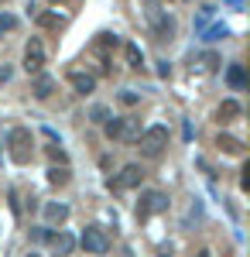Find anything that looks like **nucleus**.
Segmentation results:
<instances>
[{"mask_svg":"<svg viewBox=\"0 0 250 257\" xmlns=\"http://www.w3.org/2000/svg\"><path fill=\"white\" fill-rule=\"evenodd\" d=\"M226 82H230L233 89H247V72H243L240 62H233L230 69H226Z\"/></svg>","mask_w":250,"mask_h":257,"instance_id":"4468645a","label":"nucleus"},{"mask_svg":"<svg viewBox=\"0 0 250 257\" xmlns=\"http://www.w3.org/2000/svg\"><path fill=\"white\" fill-rule=\"evenodd\" d=\"M45 219H48V226H62L69 219V206L65 202H45Z\"/></svg>","mask_w":250,"mask_h":257,"instance_id":"9d476101","label":"nucleus"},{"mask_svg":"<svg viewBox=\"0 0 250 257\" xmlns=\"http://www.w3.org/2000/svg\"><path fill=\"white\" fill-rule=\"evenodd\" d=\"M240 189H250V165H243V172H240Z\"/></svg>","mask_w":250,"mask_h":257,"instance_id":"393cba45","label":"nucleus"},{"mask_svg":"<svg viewBox=\"0 0 250 257\" xmlns=\"http://www.w3.org/2000/svg\"><path fill=\"white\" fill-rule=\"evenodd\" d=\"M7 79H11V69L4 65V69H0V82H7Z\"/></svg>","mask_w":250,"mask_h":257,"instance_id":"a878e982","label":"nucleus"},{"mask_svg":"<svg viewBox=\"0 0 250 257\" xmlns=\"http://www.w3.org/2000/svg\"><path fill=\"white\" fill-rule=\"evenodd\" d=\"M137 99H141V96H137L134 89H123V93H120V103H123V106H134Z\"/></svg>","mask_w":250,"mask_h":257,"instance_id":"b1692460","label":"nucleus"},{"mask_svg":"<svg viewBox=\"0 0 250 257\" xmlns=\"http://www.w3.org/2000/svg\"><path fill=\"white\" fill-rule=\"evenodd\" d=\"M48 155H52V161H58V165H69V155H65L58 144H52V148H48Z\"/></svg>","mask_w":250,"mask_h":257,"instance_id":"5701e85b","label":"nucleus"},{"mask_svg":"<svg viewBox=\"0 0 250 257\" xmlns=\"http://www.w3.org/2000/svg\"><path fill=\"white\" fill-rule=\"evenodd\" d=\"M123 127H127V117H110L106 123H103L106 138H123Z\"/></svg>","mask_w":250,"mask_h":257,"instance_id":"f3484780","label":"nucleus"},{"mask_svg":"<svg viewBox=\"0 0 250 257\" xmlns=\"http://www.w3.org/2000/svg\"><path fill=\"white\" fill-rule=\"evenodd\" d=\"M31 93H35V96L38 99H48L52 96V93H55V79H52V76H35V82H31Z\"/></svg>","mask_w":250,"mask_h":257,"instance_id":"9b49d317","label":"nucleus"},{"mask_svg":"<svg viewBox=\"0 0 250 257\" xmlns=\"http://www.w3.org/2000/svg\"><path fill=\"white\" fill-rule=\"evenodd\" d=\"M148 24H151L154 41H172L175 38V21L158 0H148Z\"/></svg>","mask_w":250,"mask_h":257,"instance_id":"f257e3e1","label":"nucleus"},{"mask_svg":"<svg viewBox=\"0 0 250 257\" xmlns=\"http://www.w3.org/2000/svg\"><path fill=\"white\" fill-rule=\"evenodd\" d=\"M137 148H141V155H144V158H158V155L168 148V127H165V123L148 127L144 134H137Z\"/></svg>","mask_w":250,"mask_h":257,"instance_id":"f03ea898","label":"nucleus"},{"mask_svg":"<svg viewBox=\"0 0 250 257\" xmlns=\"http://www.w3.org/2000/svg\"><path fill=\"white\" fill-rule=\"evenodd\" d=\"M195 257H212V254H209V250H199V254H195Z\"/></svg>","mask_w":250,"mask_h":257,"instance_id":"bb28decb","label":"nucleus"},{"mask_svg":"<svg viewBox=\"0 0 250 257\" xmlns=\"http://www.w3.org/2000/svg\"><path fill=\"white\" fill-rule=\"evenodd\" d=\"M69 86L76 89L79 96H89V93L96 89V79H93L89 72H69Z\"/></svg>","mask_w":250,"mask_h":257,"instance_id":"1a4fd4ad","label":"nucleus"},{"mask_svg":"<svg viewBox=\"0 0 250 257\" xmlns=\"http://www.w3.org/2000/svg\"><path fill=\"white\" fill-rule=\"evenodd\" d=\"M14 28H18V18L14 14H0V35L4 31H14Z\"/></svg>","mask_w":250,"mask_h":257,"instance_id":"412c9836","label":"nucleus"},{"mask_svg":"<svg viewBox=\"0 0 250 257\" xmlns=\"http://www.w3.org/2000/svg\"><path fill=\"white\" fill-rule=\"evenodd\" d=\"M230 31L223 28V24H216V28H206V41H216V38H226Z\"/></svg>","mask_w":250,"mask_h":257,"instance_id":"4be33fe9","label":"nucleus"},{"mask_svg":"<svg viewBox=\"0 0 250 257\" xmlns=\"http://www.w3.org/2000/svg\"><path fill=\"white\" fill-rule=\"evenodd\" d=\"M31 257H38V254H31Z\"/></svg>","mask_w":250,"mask_h":257,"instance_id":"cd10ccee","label":"nucleus"},{"mask_svg":"<svg viewBox=\"0 0 250 257\" xmlns=\"http://www.w3.org/2000/svg\"><path fill=\"white\" fill-rule=\"evenodd\" d=\"M195 69H199V72H216V69H219V55H216V52H202V55L195 59Z\"/></svg>","mask_w":250,"mask_h":257,"instance_id":"dca6fc26","label":"nucleus"},{"mask_svg":"<svg viewBox=\"0 0 250 257\" xmlns=\"http://www.w3.org/2000/svg\"><path fill=\"white\" fill-rule=\"evenodd\" d=\"M165 257H168V254H165Z\"/></svg>","mask_w":250,"mask_h":257,"instance_id":"c756f323","label":"nucleus"},{"mask_svg":"<svg viewBox=\"0 0 250 257\" xmlns=\"http://www.w3.org/2000/svg\"><path fill=\"white\" fill-rule=\"evenodd\" d=\"M48 247H52V254H58V257H69L72 250H76V237L72 233H65V230H58V233H48Z\"/></svg>","mask_w":250,"mask_h":257,"instance_id":"6e6552de","label":"nucleus"},{"mask_svg":"<svg viewBox=\"0 0 250 257\" xmlns=\"http://www.w3.org/2000/svg\"><path fill=\"white\" fill-rule=\"evenodd\" d=\"M240 113H243V106H240L236 99H223L219 110H216V117H219V120H236Z\"/></svg>","mask_w":250,"mask_h":257,"instance_id":"2eb2a0df","label":"nucleus"},{"mask_svg":"<svg viewBox=\"0 0 250 257\" xmlns=\"http://www.w3.org/2000/svg\"><path fill=\"white\" fill-rule=\"evenodd\" d=\"M141 178H144V168H141V165H123V168H120V175L110 178V189H113V192L137 189V185H141Z\"/></svg>","mask_w":250,"mask_h":257,"instance_id":"0eeeda50","label":"nucleus"},{"mask_svg":"<svg viewBox=\"0 0 250 257\" xmlns=\"http://www.w3.org/2000/svg\"><path fill=\"white\" fill-rule=\"evenodd\" d=\"M216 148H219L223 155H243V141H236L233 134H219V138H216Z\"/></svg>","mask_w":250,"mask_h":257,"instance_id":"f8f14e48","label":"nucleus"},{"mask_svg":"<svg viewBox=\"0 0 250 257\" xmlns=\"http://www.w3.org/2000/svg\"><path fill=\"white\" fill-rule=\"evenodd\" d=\"M7 148H11V158L18 161V165H28L31 155H35V138H31V131H28V127H14V131L7 134Z\"/></svg>","mask_w":250,"mask_h":257,"instance_id":"7ed1b4c3","label":"nucleus"},{"mask_svg":"<svg viewBox=\"0 0 250 257\" xmlns=\"http://www.w3.org/2000/svg\"><path fill=\"white\" fill-rule=\"evenodd\" d=\"M0 4H4V0H0Z\"/></svg>","mask_w":250,"mask_h":257,"instance_id":"c85d7f7f","label":"nucleus"},{"mask_svg":"<svg viewBox=\"0 0 250 257\" xmlns=\"http://www.w3.org/2000/svg\"><path fill=\"white\" fill-rule=\"evenodd\" d=\"M69 178H72L69 165H52V168H48V185H55V189L69 185Z\"/></svg>","mask_w":250,"mask_h":257,"instance_id":"ddd939ff","label":"nucleus"},{"mask_svg":"<svg viewBox=\"0 0 250 257\" xmlns=\"http://www.w3.org/2000/svg\"><path fill=\"white\" fill-rule=\"evenodd\" d=\"M89 117L96 120V123H106V120H110V110H106V106H103V103H96V106H93V110H89Z\"/></svg>","mask_w":250,"mask_h":257,"instance_id":"aec40b11","label":"nucleus"},{"mask_svg":"<svg viewBox=\"0 0 250 257\" xmlns=\"http://www.w3.org/2000/svg\"><path fill=\"white\" fill-rule=\"evenodd\" d=\"M79 243H82L89 254H106V250H110V237H106V230H103V226H86Z\"/></svg>","mask_w":250,"mask_h":257,"instance_id":"39448f33","label":"nucleus"},{"mask_svg":"<svg viewBox=\"0 0 250 257\" xmlns=\"http://www.w3.org/2000/svg\"><path fill=\"white\" fill-rule=\"evenodd\" d=\"M123 55H127V65H131V69H141V65H144V55H141V48H137L134 41L123 45Z\"/></svg>","mask_w":250,"mask_h":257,"instance_id":"a211bd4d","label":"nucleus"},{"mask_svg":"<svg viewBox=\"0 0 250 257\" xmlns=\"http://www.w3.org/2000/svg\"><path fill=\"white\" fill-rule=\"evenodd\" d=\"M38 24H41V28H65V14L45 11V14H38Z\"/></svg>","mask_w":250,"mask_h":257,"instance_id":"6ab92c4d","label":"nucleus"},{"mask_svg":"<svg viewBox=\"0 0 250 257\" xmlns=\"http://www.w3.org/2000/svg\"><path fill=\"white\" fill-rule=\"evenodd\" d=\"M24 69H28V76H38L41 69H45V45L38 38H31L24 45V62H21Z\"/></svg>","mask_w":250,"mask_h":257,"instance_id":"423d86ee","label":"nucleus"},{"mask_svg":"<svg viewBox=\"0 0 250 257\" xmlns=\"http://www.w3.org/2000/svg\"><path fill=\"white\" fill-rule=\"evenodd\" d=\"M165 209H168V196L158 192V189H148V192H141V199H137V219L141 223L151 219L154 213H165Z\"/></svg>","mask_w":250,"mask_h":257,"instance_id":"20e7f679","label":"nucleus"}]
</instances>
